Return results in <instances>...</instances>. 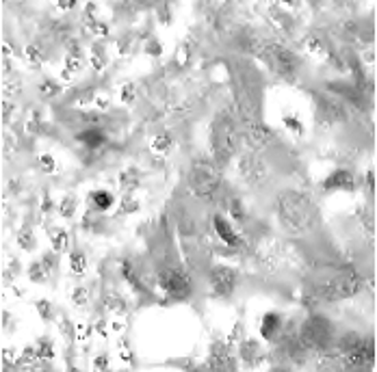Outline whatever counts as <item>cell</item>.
<instances>
[{"instance_id": "cell-8", "label": "cell", "mask_w": 377, "mask_h": 372, "mask_svg": "<svg viewBox=\"0 0 377 372\" xmlns=\"http://www.w3.org/2000/svg\"><path fill=\"white\" fill-rule=\"evenodd\" d=\"M210 281H212V288L217 290V294L228 297L234 290V286H237V273L230 266H217L210 273Z\"/></svg>"}, {"instance_id": "cell-11", "label": "cell", "mask_w": 377, "mask_h": 372, "mask_svg": "<svg viewBox=\"0 0 377 372\" xmlns=\"http://www.w3.org/2000/svg\"><path fill=\"white\" fill-rule=\"evenodd\" d=\"M353 186V176L345 169H338L330 178H325L323 188L325 190H334V188H351Z\"/></svg>"}, {"instance_id": "cell-34", "label": "cell", "mask_w": 377, "mask_h": 372, "mask_svg": "<svg viewBox=\"0 0 377 372\" xmlns=\"http://www.w3.org/2000/svg\"><path fill=\"white\" fill-rule=\"evenodd\" d=\"M122 100H124L126 104L135 100V85H133V83H126V85H124V89H122Z\"/></svg>"}, {"instance_id": "cell-19", "label": "cell", "mask_w": 377, "mask_h": 372, "mask_svg": "<svg viewBox=\"0 0 377 372\" xmlns=\"http://www.w3.org/2000/svg\"><path fill=\"white\" fill-rule=\"evenodd\" d=\"M24 54H26V59H29L33 65H41L43 61H46V52H43V48H39L37 43H31V46H26V48H24Z\"/></svg>"}, {"instance_id": "cell-28", "label": "cell", "mask_w": 377, "mask_h": 372, "mask_svg": "<svg viewBox=\"0 0 377 372\" xmlns=\"http://www.w3.org/2000/svg\"><path fill=\"white\" fill-rule=\"evenodd\" d=\"M122 271H124V277L128 279L130 286L137 288V290H143V286H141V281H139V277H137V273L133 271V266H130L128 262H124V264H122Z\"/></svg>"}, {"instance_id": "cell-23", "label": "cell", "mask_w": 377, "mask_h": 372, "mask_svg": "<svg viewBox=\"0 0 377 372\" xmlns=\"http://www.w3.org/2000/svg\"><path fill=\"white\" fill-rule=\"evenodd\" d=\"M171 145H173L171 136L165 134V132L156 134L154 141H152V150H154V152H167V150H171Z\"/></svg>"}, {"instance_id": "cell-27", "label": "cell", "mask_w": 377, "mask_h": 372, "mask_svg": "<svg viewBox=\"0 0 377 372\" xmlns=\"http://www.w3.org/2000/svg\"><path fill=\"white\" fill-rule=\"evenodd\" d=\"M61 93V87H59L57 83H52V80H43V83L39 85V95L41 97H54V95H59Z\"/></svg>"}, {"instance_id": "cell-13", "label": "cell", "mask_w": 377, "mask_h": 372, "mask_svg": "<svg viewBox=\"0 0 377 372\" xmlns=\"http://www.w3.org/2000/svg\"><path fill=\"white\" fill-rule=\"evenodd\" d=\"M215 229H217V234H219V238L223 240V243H228V245H239V238H237V234L232 232V227L228 225V221H223V217H215Z\"/></svg>"}, {"instance_id": "cell-35", "label": "cell", "mask_w": 377, "mask_h": 372, "mask_svg": "<svg viewBox=\"0 0 377 372\" xmlns=\"http://www.w3.org/2000/svg\"><path fill=\"white\" fill-rule=\"evenodd\" d=\"M65 65H68V72L72 74V72H80L83 69V65H80V59L78 57H68V61H65Z\"/></svg>"}, {"instance_id": "cell-50", "label": "cell", "mask_w": 377, "mask_h": 372, "mask_svg": "<svg viewBox=\"0 0 377 372\" xmlns=\"http://www.w3.org/2000/svg\"><path fill=\"white\" fill-rule=\"evenodd\" d=\"M59 7H61V9H74L76 2H74V0H61V2H59Z\"/></svg>"}, {"instance_id": "cell-25", "label": "cell", "mask_w": 377, "mask_h": 372, "mask_svg": "<svg viewBox=\"0 0 377 372\" xmlns=\"http://www.w3.org/2000/svg\"><path fill=\"white\" fill-rule=\"evenodd\" d=\"M18 245L24 251H33V249H35V236H33V232H29V229H22V232L18 234Z\"/></svg>"}, {"instance_id": "cell-7", "label": "cell", "mask_w": 377, "mask_h": 372, "mask_svg": "<svg viewBox=\"0 0 377 372\" xmlns=\"http://www.w3.org/2000/svg\"><path fill=\"white\" fill-rule=\"evenodd\" d=\"M161 283L171 297H178V299L187 297L191 292V281L180 271H165L161 275Z\"/></svg>"}, {"instance_id": "cell-48", "label": "cell", "mask_w": 377, "mask_h": 372, "mask_svg": "<svg viewBox=\"0 0 377 372\" xmlns=\"http://www.w3.org/2000/svg\"><path fill=\"white\" fill-rule=\"evenodd\" d=\"M9 113H11V104L2 102V122H7V119H9Z\"/></svg>"}, {"instance_id": "cell-38", "label": "cell", "mask_w": 377, "mask_h": 372, "mask_svg": "<svg viewBox=\"0 0 377 372\" xmlns=\"http://www.w3.org/2000/svg\"><path fill=\"white\" fill-rule=\"evenodd\" d=\"M89 29H91V32H94V35H100V37H106V35H108V26L102 24V22H94Z\"/></svg>"}, {"instance_id": "cell-45", "label": "cell", "mask_w": 377, "mask_h": 372, "mask_svg": "<svg viewBox=\"0 0 377 372\" xmlns=\"http://www.w3.org/2000/svg\"><path fill=\"white\" fill-rule=\"evenodd\" d=\"M91 97H96L94 89H87L85 93H80V100H78V104H87V102H91Z\"/></svg>"}, {"instance_id": "cell-15", "label": "cell", "mask_w": 377, "mask_h": 372, "mask_svg": "<svg viewBox=\"0 0 377 372\" xmlns=\"http://www.w3.org/2000/svg\"><path fill=\"white\" fill-rule=\"evenodd\" d=\"M241 173L247 180H251V182H256V180L262 176V165L256 160V158H245L241 162Z\"/></svg>"}, {"instance_id": "cell-41", "label": "cell", "mask_w": 377, "mask_h": 372, "mask_svg": "<svg viewBox=\"0 0 377 372\" xmlns=\"http://www.w3.org/2000/svg\"><path fill=\"white\" fill-rule=\"evenodd\" d=\"M91 63H94L96 69H102V67H104V57H100V50H98V46L94 48V52H91Z\"/></svg>"}, {"instance_id": "cell-49", "label": "cell", "mask_w": 377, "mask_h": 372, "mask_svg": "<svg viewBox=\"0 0 377 372\" xmlns=\"http://www.w3.org/2000/svg\"><path fill=\"white\" fill-rule=\"evenodd\" d=\"M96 104L100 108H106L108 106V100H106V95H96Z\"/></svg>"}, {"instance_id": "cell-30", "label": "cell", "mask_w": 377, "mask_h": 372, "mask_svg": "<svg viewBox=\"0 0 377 372\" xmlns=\"http://www.w3.org/2000/svg\"><path fill=\"white\" fill-rule=\"evenodd\" d=\"M35 308H37V311H39V316H41L43 320H48V318H50V314H52V311H50V308H52V305H50V301L39 299V301H37V303H35Z\"/></svg>"}, {"instance_id": "cell-37", "label": "cell", "mask_w": 377, "mask_h": 372, "mask_svg": "<svg viewBox=\"0 0 377 372\" xmlns=\"http://www.w3.org/2000/svg\"><path fill=\"white\" fill-rule=\"evenodd\" d=\"M230 210H232V215H234V218H237V221H243V208H241V201L239 199H232L230 201Z\"/></svg>"}, {"instance_id": "cell-14", "label": "cell", "mask_w": 377, "mask_h": 372, "mask_svg": "<svg viewBox=\"0 0 377 372\" xmlns=\"http://www.w3.org/2000/svg\"><path fill=\"white\" fill-rule=\"evenodd\" d=\"M89 201L94 204V208L96 210H100V212H104V210H108V208L113 206V195L111 193H106V190H94V193L89 195Z\"/></svg>"}, {"instance_id": "cell-5", "label": "cell", "mask_w": 377, "mask_h": 372, "mask_svg": "<svg viewBox=\"0 0 377 372\" xmlns=\"http://www.w3.org/2000/svg\"><path fill=\"white\" fill-rule=\"evenodd\" d=\"M219 186V169L206 160H195L191 169V188L198 195H210Z\"/></svg>"}, {"instance_id": "cell-2", "label": "cell", "mask_w": 377, "mask_h": 372, "mask_svg": "<svg viewBox=\"0 0 377 372\" xmlns=\"http://www.w3.org/2000/svg\"><path fill=\"white\" fill-rule=\"evenodd\" d=\"M212 152H215L217 165H226L230 156L237 150V130L228 115H217L215 124H212Z\"/></svg>"}, {"instance_id": "cell-51", "label": "cell", "mask_w": 377, "mask_h": 372, "mask_svg": "<svg viewBox=\"0 0 377 372\" xmlns=\"http://www.w3.org/2000/svg\"><path fill=\"white\" fill-rule=\"evenodd\" d=\"M104 325H106V322H104V320H100V322H98V327H96L98 333H102V336H104Z\"/></svg>"}, {"instance_id": "cell-21", "label": "cell", "mask_w": 377, "mask_h": 372, "mask_svg": "<svg viewBox=\"0 0 377 372\" xmlns=\"http://www.w3.org/2000/svg\"><path fill=\"white\" fill-rule=\"evenodd\" d=\"M69 264H72L74 275H83L85 269H87V260H85V255L80 253V251H72V255H69Z\"/></svg>"}, {"instance_id": "cell-47", "label": "cell", "mask_w": 377, "mask_h": 372, "mask_svg": "<svg viewBox=\"0 0 377 372\" xmlns=\"http://www.w3.org/2000/svg\"><path fill=\"white\" fill-rule=\"evenodd\" d=\"M41 210H43V212H50V210H52V199H50V197H48V195H43Z\"/></svg>"}, {"instance_id": "cell-31", "label": "cell", "mask_w": 377, "mask_h": 372, "mask_svg": "<svg viewBox=\"0 0 377 372\" xmlns=\"http://www.w3.org/2000/svg\"><path fill=\"white\" fill-rule=\"evenodd\" d=\"M39 165H41V169H43L46 173H54V171H57V162H54V158L48 156V154H43V156L39 158Z\"/></svg>"}, {"instance_id": "cell-22", "label": "cell", "mask_w": 377, "mask_h": 372, "mask_svg": "<svg viewBox=\"0 0 377 372\" xmlns=\"http://www.w3.org/2000/svg\"><path fill=\"white\" fill-rule=\"evenodd\" d=\"M68 247V232L65 229H54L52 232V249L57 251V253H61Z\"/></svg>"}, {"instance_id": "cell-1", "label": "cell", "mask_w": 377, "mask_h": 372, "mask_svg": "<svg viewBox=\"0 0 377 372\" xmlns=\"http://www.w3.org/2000/svg\"><path fill=\"white\" fill-rule=\"evenodd\" d=\"M280 215L282 221L293 229H308L316 218V210L312 208L308 197L299 195V193H286L280 195Z\"/></svg>"}, {"instance_id": "cell-6", "label": "cell", "mask_w": 377, "mask_h": 372, "mask_svg": "<svg viewBox=\"0 0 377 372\" xmlns=\"http://www.w3.org/2000/svg\"><path fill=\"white\" fill-rule=\"evenodd\" d=\"M375 359V346L373 340H362L360 338L358 344L347 351V364L351 368H369Z\"/></svg>"}, {"instance_id": "cell-36", "label": "cell", "mask_w": 377, "mask_h": 372, "mask_svg": "<svg viewBox=\"0 0 377 372\" xmlns=\"http://www.w3.org/2000/svg\"><path fill=\"white\" fill-rule=\"evenodd\" d=\"M145 52H147V54H152V57H158V54L163 52V48H161V41H156V39L147 41V46H145Z\"/></svg>"}, {"instance_id": "cell-12", "label": "cell", "mask_w": 377, "mask_h": 372, "mask_svg": "<svg viewBox=\"0 0 377 372\" xmlns=\"http://www.w3.org/2000/svg\"><path fill=\"white\" fill-rule=\"evenodd\" d=\"M247 139H249V143L254 147H262L267 141L271 139V130L267 128V125H262V124H254L249 128V132H247Z\"/></svg>"}, {"instance_id": "cell-18", "label": "cell", "mask_w": 377, "mask_h": 372, "mask_svg": "<svg viewBox=\"0 0 377 372\" xmlns=\"http://www.w3.org/2000/svg\"><path fill=\"white\" fill-rule=\"evenodd\" d=\"M78 139L83 141L85 145H89L91 150H94V147H100L102 143H104V134H102L100 130H87V132H83Z\"/></svg>"}, {"instance_id": "cell-39", "label": "cell", "mask_w": 377, "mask_h": 372, "mask_svg": "<svg viewBox=\"0 0 377 372\" xmlns=\"http://www.w3.org/2000/svg\"><path fill=\"white\" fill-rule=\"evenodd\" d=\"M72 299H74V303L85 305V303H87V290H85V288H74Z\"/></svg>"}, {"instance_id": "cell-20", "label": "cell", "mask_w": 377, "mask_h": 372, "mask_svg": "<svg viewBox=\"0 0 377 372\" xmlns=\"http://www.w3.org/2000/svg\"><path fill=\"white\" fill-rule=\"evenodd\" d=\"M119 184H122L126 190L137 188V186H139V176H137L135 169H126L122 176H119Z\"/></svg>"}, {"instance_id": "cell-4", "label": "cell", "mask_w": 377, "mask_h": 372, "mask_svg": "<svg viewBox=\"0 0 377 372\" xmlns=\"http://www.w3.org/2000/svg\"><path fill=\"white\" fill-rule=\"evenodd\" d=\"M332 342V322L321 318V316H312L306 320L302 329V344L308 348H325Z\"/></svg>"}, {"instance_id": "cell-43", "label": "cell", "mask_w": 377, "mask_h": 372, "mask_svg": "<svg viewBox=\"0 0 377 372\" xmlns=\"http://www.w3.org/2000/svg\"><path fill=\"white\" fill-rule=\"evenodd\" d=\"M94 368H96V370H106V368H108V359H106V355H100V357H96Z\"/></svg>"}, {"instance_id": "cell-9", "label": "cell", "mask_w": 377, "mask_h": 372, "mask_svg": "<svg viewBox=\"0 0 377 372\" xmlns=\"http://www.w3.org/2000/svg\"><path fill=\"white\" fill-rule=\"evenodd\" d=\"M267 54H269L271 63L275 65L280 72L291 74V72L297 69V65H299V59L295 57L291 50H286V48H282V46H269L267 48Z\"/></svg>"}, {"instance_id": "cell-17", "label": "cell", "mask_w": 377, "mask_h": 372, "mask_svg": "<svg viewBox=\"0 0 377 372\" xmlns=\"http://www.w3.org/2000/svg\"><path fill=\"white\" fill-rule=\"evenodd\" d=\"M277 325H280V318H277L275 314H267L265 318H262V327H260V333L262 338H273V333L277 331Z\"/></svg>"}, {"instance_id": "cell-26", "label": "cell", "mask_w": 377, "mask_h": 372, "mask_svg": "<svg viewBox=\"0 0 377 372\" xmlns=\"http://www.w3.org/2000/svg\"><path fill=\"white\" fill-rule=\"evenodd\" d=\"M104 303H106V308L111 311H117V314H124L126 311V301L122 297H117V294H108Z\"/></svg>"}, {"instance_id": "cell-24", "label": "cell", "mask_w": 377, "mask_h": 372, "mask_svg": "<svg viewBox=\"0 0 377 372\" xmlns=\"http://www.w3.org/2000/svg\"><path fill=\"white\" fill-rule=\"evenodd\" d=\"M59 212H61L65 218L74 217V212H76V199H74L72 195H68V197H63V199H61V204H59Z\"/></svg>"}, {"instance_id": "cell-46", "label": "cell", "mask_w": 377, "mask_h": 372, "mask_svg": "<svg viewBox=\"0 0 377 372\" xmlns=\"http://www.w3.org/2000/svg\"><path fill=\"white\" fill-rule=\"evenodd\" d=\"M306 46H308V50H312V52H319V48H321L314 37H308V39H306Z\"/></svg>"}, {"instance_id": "cell-42", "label": "cell", "mask_w": 377, "mask_h": 372, "mask_svg": "<svg viewBox=\"0 0 377 372\" xmlns=\"http://www.w3.org/2000/svg\"><path fill=\"white\" fill-rule=\"evenodd\" d=\"M35 359H39V353L37 351H33V348H24V353H22V362H26V364H31V362H35Z\"/></svg>"}, {"instance_id": "cell-3", "label": "cell", "mask_w": 377, "mask_h": 372, "mask_svg": "<svg viewBox=\"0 0 377 372\" xmlns=\"http://www.w3.org/2000/svg\"><path fill=\"white\" fill-rule=\"evenodd\" d=\"M360 290V277L353 271H338L334 275H330L327 279L316 283L314 292L323 299L338 301V299H347L351 294H356Z\"/></svg>"}, {"instance_id": "cell-10", "label": "cell", "mask_w": 377, "mask_h": 372, "mask_svg": "<svg viewBox=\"0 0 377 372\" xmlns=\"http://www.w3.org/2000/svg\"><path fill=\"white\" fill-rule=\"evenodd\" d=\"M319 117L330 122H343L345 119V108L341 106V102L327 100V97H319Z\"/></svg>"}, {"instance_id": "cell-33", "label": "cell", "mask_w": 377, "mask_h": 372, "mask_svg": "<svg viewBox=\"0 0 377 372\" xmlns=\"http://www.w3.org/2000/svg\"><path fill=\"white\" fill-rule=\"evenodd\" d=\"M61 333H63V338H65V340H69V342L74 340V329H72V322H69L68 318H63V320H61Z\"/></svg>"}, {"instance_id": "cell-16", "label": "cell", "mask_w": 377, "mask_h": 372, "mask_svg": "<svg viewBox=\"0 0 377 372\" xmlns=\"http://www.w3.org/2000/svg\"><path fill=\"white\" fill-rule=\"evenodd\" d=\"M48 275H50V269H48L46 262H35V264L29 266V277L31 281H46Z\"/></svg>"}, {"instance_id": "cell-40", "label": "cell", "mask_w": 377, "mask_h": 372, "mask_svg": "<svg viewBox=\"0 0 377 372\" xmlns=\"http://www.w3.org/2000/svg\"><path fill=\"white\" fill-rule=\"evenodd\" d=\"M284 124H286V128L295 130V132H297V134H302V132H304V125L299 124L295 117H284Z\"/></svg>"}, {"instance_id": "cell-29", "label": "cell", "mask_w": 377, "mask_h": 372, "mask_svg": "<svg viewBox=\"0 0 377 372\" xmlns=\"http://www.w3.org/2000/svg\"><path fill=\"white\" fill-rule=\"evenodd\" d=\"M37 353H39V359H43V362H48V359L54 357V348H52V344L48 340H39V348H37Z\"/></svg>"}, {"instance_id": "cell-44", "label": "cell", "mask_w": 377, "mask_h": 372, "mask_svg": "<svg viewBox=\"0 0 377 372\" xmlns=\"http://www.w3.org/2000/svg\"><path fill=\"white\" fill-rule=\"evenodd\" d=\"M119 348H122V355H124V359L128 364H133V353H130V348H128V344L126 342H119Z\"/></svg>"}, {"instance_id": "cell-32", "label": "cell", "mask_w": 377, "mask_h": 372, "mask_svg": "<svg viewBox=\"0 0 377 372\" xmlns=\"http://www.w3.org/2000/svg\"><path fill=\"white\" fill-rule=\"evenodd\" d=\"M135 210H139V204L135 199H130V197H126L124 204L119 206V215H128V212H135Z\"/></svg>"}]
</instances>
